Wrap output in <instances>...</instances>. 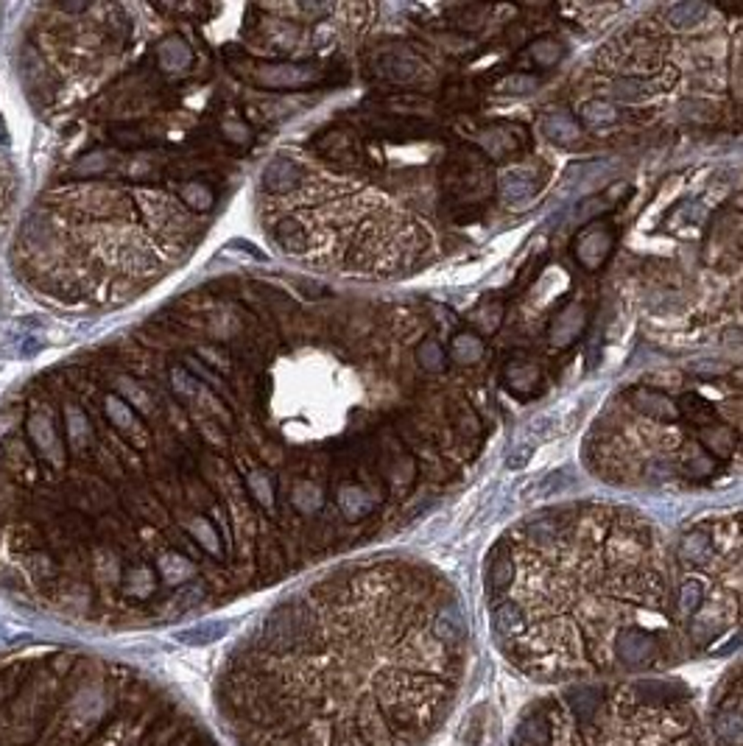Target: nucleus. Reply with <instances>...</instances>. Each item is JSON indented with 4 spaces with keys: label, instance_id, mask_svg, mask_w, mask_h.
I'll return each mask as SVG.
<instances>
[{
    "label": "nucleus",
    "instance_id": "nucleus-27",
    "mask_svg": "<svg viewBox=\"0 0 743 746\" xmlns=\"http://www.w3.org/2000/svg\"><path fill=\"white\" fill-rule=\"evenodd\" d=\"M610 196H595L590 202H585L582 207H578V221H590L593 216H601L603 210H610L612 202H607Z\"/></svg>",
    "mask_w": 743,
    "mask_h": 746
},
{
    "label": "nucleus",
    "instance_id": "nucleus-14",
    "mask_svg": "<svg viewBox=\"0 0 743 746\" xmlns=\"http://www.w3.org/2000/svg\"><path fill=\"white\" fill-rule=\"evenodd\" d=\"M699 445L702 450L710 456V459H722L727 461L735 448H738V433L735 428L730 425H722V423H713L707 428H699Z\"/></svg>",
    "mask_w": 743,
    "mask_h": 746
},
{
    "label": "nucleus",
    "instance_id": "nucleus-30",
    "mask_svg": "<svg viewBox=\"0 0 743 746\" xmlns=\"http://www.w3.org/2000/svg\"><path fill=\"white\" fill-rule=\"evenodd\" d=\"M730 383H732V389H735V391H740V394H743V366H738V369H732V372H730Z\"/></svg>",
    "mask_w": 743,
    "mask_h": 746
},
{
    "label": "nucleus",
    "instance_id": "nucleus-2",
    "mask_svg": "<svg viewBox=\"0 0 743 746\" xmlns=\"http://www.w3.org/2000/svg\"><path fill=\"white\" fill-rule=\"evenodd\" d=\"M20 79L45 143L12 266L59 308H115L174 274L296 115L254 4L37 6Z\"/></svg>",
    "mask_w": 743,
    "mask_h": 746
},
{
    "label": "nucleus",
    "instance_id": "nucleus-8",
    "mask_svg": "<svg viewBox=\"0 0 743 746\" xmlns=\"http://www.w3.org/2000/svg\"><path fill=\"white\" fill-rule=\"evenodd\" d=\"M705 730L710 746H743V660L715 685Z\"/></svg>",
    "mask_w": 743,
    "mask_h": 746
},
{
    "label": "nucleus",
    "instance_id": "nucleus-22",
    "mask_svg": "<svg viewBox=\"0 0 743 746\" xmlns=\"http://www.w3.org/2000/svg\"><path fill=\"white\" fill-rule=\"evenodd\" d=\"M705 14H707L705 4H699V0H687V4H677L668 12V22L673 29H690L699 20H705Z\"/></svg>",
    "mask_w": 743,
    "mask_h": 746
},
{
    "label": "nucleus",
    "instance_id": "nucleus-16",
    "mask_svg": "<svg viewBox=\"0 0 743 746\" xmlns=\"http://www.w3.org/2000/svg\"><path fill=\"white\" fill-rule=\"evenodd\" d=\"M414 361L423 372H428V375H442V372L448 369V364H450L442 341L433 339V336H425L420 344L414 347Z\"/></svg>",
    "mask_w": 743,
    "mask_h": 746
},
{
    "label": "nucleus",
    "instance_id": "nucleus-20",
    "mask_svg": "<svg viewBox=\"0 0 743 746\" xmlns=\"http://www.w3.org/2000/svg\"><path fill=\"white\" fill-rule=\"evenodd\" d=\"M582 121L590 129H601V126H610L618 121V107L610 104L607 99H593L582 107Z\"/></svg>",
    "mask_w": 743,
    "mask_h": 746
},
{
    "label": "nucleus",
    "instance_id": "nucleus-29",
    "mask_svg": "<svg viewBox=\"0 0 743 746\" xmlns=\"http://www.w3.org/2000/svg\"><path fill=\"white\" fill-rule=\"evenodd\" d=\"M690 369L696 375H718V372H724V366H710V364H693Z\"/></svg>",
    "mask_w": 743,
    "mask_h": 746
},
{
    "label": "nucleus",
    "instance_id": "nucleus-24",
    "mask_svg": "<svg viewBox=\"0 0 743 746\" xmlns=\"http://www.w3.org/2000/svg\"><path fill=\"white\" fill-rule=\"evenodd\" d=\"M682 467L690 470L693 476H713L715 459H710L699 445H687V448L682 450Z\"/></svg>",
    "mask_w": 743,
    "mask_h": 746
},
{
    "label": "nucleus",
    "instance_id": "nucleus-23",
    "mask_svg": "<svg viewBox=\"0 0 743 746\" xmlns=\"http://www.w3.org/2000/svg\"><path fill=\"white\" fill-rule=\"evenodd\" d=\"M500 316H503V305H500V302L486 299V302H481L478 311L473 313V324H475V330H478L481 336H490V333L498 330Z\"/></svg>",
    "mask_w": 743,
    "mask_h": 746
},
{
    "label": "nucleus",
    "instance_id": "nucleus-11",
    "mask_svg": "<svg viewBox=\"0 0 743 746\" xmlns=\"http://www.w3.org/2000/svg\"><path fill=\"white\" fill-rule=\"evenodd\" d=\"M632 406L640 414H645L648 419H654V423H662V425H670V423H677L679 419L677 403L657 389H635L632 391Z\"/></svg>",
    "mask_w": 743,
    "mask_h": 746
},
{
    "label": "nucleus",
    "instance_id": "nucleus-15",
    "mask_svg": "<svg viewBox=\"0 0 743 746\" xmlns=\"http://www.w3.org/2000/svg\"><path fill=\"white\" fill-rule=\"evenodd\" d=\"M537 188L540 184H537V179H534L531 171H512V174H506L500 179L498 193L508 204H520V202H528V199L537 196Z\"/></svg>",
    "mask_w": 743,
    "mask_h": 746
},
{
    "label": "nucleus",
    "instance_id": "nucleus-12",
    "mask_svg": "<svg viewBox=\"0 0 743 746\" xmlns=\"http://www.w3.org/2000/svg\"><path fill=\"white\" fill-rule=\"evenodd\" d=\"M542 375H540V366L531 364V361H508L503 366V386L517 394V398H531V394H537Z\"/></svg>",
    "mask_w": 743,
    "mask_h": 746
},
{
    "label": "nucleus",
    "instance_id": "nucleus-25",
    "mask_svg": "<svg viewBox=\"0 0 743 746\" xmlns=\"http://www.w3.org/2000/svg\"><path fill=\"white\" fill-rule=\"evenodd\" d=\"M652 92V84L632 76V79H615L612 81V96L620 101H640Z\"/></svg>",
    "mask_w": 743,
    "mask_h": 746
},
{
    "label": "nucleus",
    "instance_id": "nucleus-18",
    "mask_svg": "<svg viewBox=\"0 0 743 746\" xmlns=\"http://www.w3.org/2000/svg\"><path fill=\"white\" fill-rule=\"evenodd\" d=\"M481 143L486 149V154L495 157V159H506V157H512L520 143H517V137L515 134H508L506 129H498V126H490V129H483L481 132Z\"/></svg>",
    "mask_w": 743,
    "mask_h": 746
},
{
    "label": "nucleus",
    "instance_id": "nucleus-5",
    "mask_svg": "<svg viewBox=\"0 0 743 746\" xmlns=\"http://www.w3.org/2000/svg\"><path fill=\"white\" fill-rule=\"evenodd\" d=\"M0 746H221L149 673L90 651H26L0 663Z\"/></svg>",
    "mask_w": 743,
    "mask_h": 746
},
{
    "label": "nucleus",
    "instance_id": "nucleus-1",
    "mask_svg": "<svg viewBox=\"0 0 743 746\" xmlns=\"http://www.w3.org/2000/svg\"><path fill=\"white\" fill-rule=\"evenodd\" d=\"M302 277L224 274L0 403V590L62 621L213 613L372 534L414 481L338 403L363 311Z\"/></svg>",
    "mask_w": 743,
    "mask_h": 746
},
{
    "label": "nucleus",
    "instance_id": "nucleus-3",
    "mask_svg": "<svg viewBox=\"0 0 743 746\" xmlns=\"http://www.w3.org/2000/svg\"><path fill=\"white\" fill-rule=\"evenodd\" d=\"M467 673V618L433 570L375 559L283 596L226 651L229 746H428Z\"/></svg>",
    "mask_w": 743,
    "mask_h": 746
},
{
    "label": "nucleus",
    "instance_id": "nucleus-17",
    "mask_svg": "<svg viewBox=\"0 0 743 746\" xmlns=\"http://www.w3.org/2000/svg\"><path fill=\"white\" fill-rule=\"evenodd\" d=\"M677 408H679V416H685L687 423L696 425V428H707V425L715 423V408H713V403H707V400L702 398V394H696V391L682 394L679 403H677Z\"/></svg>",
    "mask_w": 743,
    "mask_h": 746
},
{
    "label": "nucleus",
    "instance_id": "nucleus-7",
    "mask_svg": "<svg viewBox=\"0 0 743 746\" xmlns=\"http://www.w3.org/2000/svg\"><path fill=\"white\" fill-rule=\"evenodd\" d=\"M705 559L682 565L677 618L685 643L710 657L743 646V528H710Z\"/></svg>",
    "mask_w": 743,
    "mask_h": 746
},
{
    "label": "nucleus",
    "instance_id": "nucleus-26",
    "mask_svg": "<svg viewBox=\"0 0 743 746\" xmlns=\"http://www.w3.org/2000/svg\"><path fill=\"white\" fill-rule=\"evenodd\" d=\"M540 84L537 76H531V73H512V76H506L495 84L498 92H506V96H517V92H531L534 87Z\"/></svg>",
    "mask_w": 743,
    "mask_h": 746
},
{
    "label": "nucleus",
    "instance_id": "nucleus-9",
    "mask_svg": "<svg viewBox=\"0 0 743 746\" xmlns=\"http://www.w3.org/2000/svg\"><path fill=\"white\" fill-rule=\"evenodd\" d=\"M612 232L610 227L603 224H590L576 236L573 241V258L578 261V266L587 269V271H598L603 263L610 261V252H612Z\"/></svg>",
    "mask_w": 743,
    "mask_h": 746
},
{
    "label": "nucleus",
    "instance_id": "nucleus-19",
    "mask_svg": "<svg viewBox=\"0 0 743 746\" xmlns=\"http://www.w3.org/2000/svg\"><path fill=\"white\" fill-rule=\"evenodd\" d=\"M483 356V341L478 333H458L450 341V358L456 364H475Z\"/></svg>",
    "mask_w": 743,
    "mask_h": 746
},
{
    "label": "nucleus",
    "instance_id": "nucleus-10",
    "mask_svg": "<svg viewBox=\"0 0 743 746\" xmlns=\"http://www.w3.org/2000/svg\"><path fill=\"white\" fill-rule=\"evenodd\" d=\"M585 328H587V308L578 305V302H570L565 311H559L551 319L548 341L553 347H570V344H576L578 339H582Z\"/></svg>",
    "mask_w": 743,
    "mask_h": 746
},
{
    "label": "nucleus",
    "instance_id": "nucleus-6",
    "mask_svg": "<svg viewBox=\"0 0 743 746\" xmlns=\"http://www.w3.org/2000/svg\"><path fill=\"white\" fill-rule=\"evenodd\" d=\"M508 746H710L687 693L662 680L568 685L531 702Z\"/></svg>",
    "mask_w": 743,
    "mask_h": 746
},
{
    "label": "nucleus",
    "instance_id": "nucleus-28",
    "mask_svg": "<svg viewBox=\"0 0 743 746\" xmlns=\"http://www.w3.org/2000/svg\"><path fill=\"white\" fill-rule=\"evenodd\" d=\"M528 456H531V450H528V448H525L523 453L517 450L515 456H508V470H520V467H523V464L528 461Z\"/></svg>",
    "mask_w": 743,
    "mask_h": 746
},
{
    "label": "nucleus",
    "instance_id": "nucleus-21",
    "mask_svg": "<svg viewBox=\"0 0 743 746\" xmlns=\"http://www.w3.org/2000/svg\"><path fill=\"white\" fill-rule=\"evenodd\" d=\"M565 48H562V42L559 39H553V37H545V39H537V42H531L528 48H525V56L537 64V67H553L556 62L562 59Z\"/></svg>",
    "mask_w": 743,
    "mask_h": 746
},
{
    "label": "nucleus",
    "instance_id": "nucleus-13",
    "mask_svg": "<svg viewBox=\"0 0 743 746\" xmlns=\"http://www.w3.org/2000/svg\"><path fill=\"white\" fill-rule=\"evenodd\" d=\"M540 132L556 146H576L582 140V126L565 109H553L540 121Z\"/></svg>",
    "mask_w": 743,
    "mask_h": 746
},
{
    "label": "nucleus",
    "instance_id": "nucleus-4",
    "mask_svg": "<svg viewBox=\"0 0 743 746\" xmlns=\"http://www.w3.org/2000/svg\"><path fill=\"white\" fill-rule=\"evenodd\" d=\"M486 587L503 657L537 682H607L679 657L668 573L632 523L534 520L492 548Z\"/></svg>",
    "mask_w": 743,
    "mask_h": 746
}]
</instances>
